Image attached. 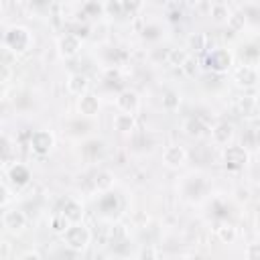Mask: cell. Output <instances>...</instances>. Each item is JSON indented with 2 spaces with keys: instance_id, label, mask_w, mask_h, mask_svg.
I'll return each mask as SVG.
<instances>
[{
  "instance_id": "cell-1",
  "label": "cell",
  "mask_w": 260,
  "mask_h": 260,
  "mask_svg": "<svg viewBox=\"0 0 260 260\" xmlns=\"http://www.w3.org/2000/svg\"><path fill=\"white\" fill-rule=\"evenodd\" d=\"M32 45V35L24 26H10L4 35V47L12 53H24Z\"/></svg>"
},
{
  "instance_id": "cell-2",
  "label": "cell",
  "mask_w": 260,
  "mask_h": 260,
  "mask_svg": "<svg viewBox=\"0 0 260 260\" xmlns=\"http://www.w3.org/2000/svg\"><path fill=\"white\" fill-rule=\"evenodd\" d=\"M89 238H91L89 230H87L85 225H81L79 221L69 223V228L63 232V242H65V246H69V248H73V250L85 248V246L89 244Z\"/></svg>"
},
{
  "instance_id": "cell-3",
  "label": "cell",
  "mask_w": 260,
  "mask_h": 260,
  "mask_svg": "<svg viewBox=\"0 0 260 260\" xmlns=\"http://www.w3.org/2000/svg\"><path fill=\"white\" fill-rule=\"evenodd\" d=\"M205 63H207V67H209L211 71L223 73V71H228V67L232 65V55H230L228 49H213V51L207 55Z\"/></svg>"
},
{
  "instance_id": "cell-4",
  "label": "cell",
  "mask_w": 260,
  "mask_h": 260,
  "mask_svg": "<svg viewBox=\"0 0 260 260\" xmlns=\"http://www.w3.org/2000/svg\"><path fill=\"white\" fill-rule=\"evenodd\" d=\"M53 144H55V138L49 130H35L30 134V148H32V152H37L41 156L47 154L53 148Z\"/></svg>"
},
{
  "instance_id": "cell-5",
  "label": "cell",
  "mask_w": 260,
  "mask_h": 260,
  "mask_svg": "<svg viewBox=\"0 0 260 260\" xmlns=\"http://www.w3.org/2000/svg\"><path fill=\"white\" fill-rule=\"evenodd\" d=\"M223 160L228 169H242L248 162V152L242 146H228L223 150Z\"/></svg>"
},
{
  "instance_id": "cell-6",
  "label": "cell",
  "mask_w": 260,
  "mask_h": 260,
  "mask_svg": "<svg viewBox=\"0 0 260 260\" xmlns=\"http://www.w3.org/2000/svg\"><path fill=\"white\" fill-rule=\"evenodd\" d=\"M2 225L8 232H20L26 225V215L18 209H6L2 213Z\"/></svg>"
},
{
  "instance_id": "cell-7",
  "label": "cell",
  "mask_w": 260,
  "mask_h": 260,
  "mask_svg": "<svg viewBox=\"0 0 260 260\" xmlns=\"http://www.w3.org/2000/svg\"><path fill=\"white\" fill-rule=\"evenodd\" d=\"M187 160V150L179 144H171L162 150V162L167 167H181Z\"/></svg>"
},
{
  "instance_id": "cell-8",
  "label": "cell",
  "mask_w": 260,
  "mask_h": 260,
  "mask_svg": "<svg viewBox=\"0 0 260 260\" xmlns=\"http://www.w3.org/2000/svg\"><path fill=\"white\" fill-rule=\"evenodd\" d=\"M116 108H118L120 112L134 114V112L138 110V95H136L134 91H130V89L120 91L118 98H116Z\"/></svg>"
},
{
  "instance_id": "cell-9",
  "label": "cell",
  "mask_w": 260,
  "mask_h": 260,
  "mask_svg": "<svg viewBox=\"0 0 260 260\" xmlns=\"http://www.w3.org/2000/svg\"><path fill=\"white\" fill-rule=\"evenodd\" d=\"M79 49H81V41H79L77 35L67 32L59 39V51H61L63 57H73V55H77Z\"/></svg>"
},
{
  "instance_id": "cell-10",
  "label": "cell",
  "mask_w": 260,
  "mask_h": 260,
  "mask_svg": "<svg viewBox=\"0 0 260 260\" xmlns=\"http://www.w3.org/2000/svg\"><path fill=\"white\" fill-rule=\"evenodd\" d=\"M8 179H10V183H12L14 187H24V185H28V181H30V171H28V167H24V165H20V162H14V165L8 169Z\"/></svg>"
},
{
  "instance_id": "cell-11",
  "label": "cell",
  "mask_w": 260,
  "mask_h": 260,
  "mask_svg": "<svg viewBox=\"0 0 260 260\" xmlns=\"http://www.w3.org/2000/svg\"><path fill=\"white\" fill-rule=\"evenodd\" d=\"M234 77H236V81H238L240 85H246V87L258 83V71H256L254 67H250V65H242V67H238L236 73H234Z\"/></svg>"
},
{
  "instance_id": "cell-12",
  "label": "cell",
  "mask_w": 260,
  "mask_h": 260,
  "mask_svg": "<svg viewBox=\"0 0 260 260\" xmlns=\"http://www.w3.org/2000/svg\"><path fill=\"white\" fill-rule=\"evenodd\" d=\"M77 108H79V112L83 116H95L98 110H100V102H98V98L93 93H83V95H79Z\"/></svg>"
},
{
  "instance_id": "cell-13",
  "label": "cell",
  "mask_w": 260,
  "mask_h": 260,
  "mask_svg": "<svg viewBox=\"0 0 260 260\" xmlns=\"http://www.w3.org/2000/svg\"><path fill=\"white\" fill-rule=\"evenodd\" d=\"M87 89V77L81 73H71L67 79V91L71 95H83Z\"/></svg>"
},
{
  "instance_id": "cell-14",
  "label": "cell",
  "mask_w": 260,
  "mask_h": 260,
  "mask_svg": "<svg viewBox=\"0 0 260 260\" xmlns=\"http://www.w3.org/2000/svg\"><path fill=\"white\" fill-rule=\"evenodd\" d=\"M234 136V126L228 122H219L217 126H213L211 130V138L215 144H228V140Z\"/></svg>"
},
{
  "instance_id": "cell-15",
  "label": "cell",
  "mask_w": 260,
  "mask_h": 260,
  "mask_svg": "<svg viewBox=\"0 0 260 260\" xmlns=\"http://www.w3.org/2000/svg\"><path fill=\"white\" fill-rule=\"evenodd\" d=\"M71 223L73 221H79L81 219V215H83V207H81V203L77 201V199H65V203H63V211H61Z\"/></svg>"
},
{
  "instance_id": "cell-16",
  "label": "cell",
  "mask_w": 260,
  "mask_h": 260,
  "mask_svg": "<svg viewBox=\"0 0 260 260\" xmlns=\"http://www.w3.org/2000/svg\"><path fill=\"white\" fill-rule=\"evenodd\" d=\"M112 124H114V130H118V132H130L134 128V116L128 112H120L114 116Z\"/></svg>"
},
{
  "instance_id": "cell-17",
  "label": "cell",
  "mask_w": 260,
  "mask_h": 260,
  "mask_svg": "<svg viewBox=\"0 0 260 260\" xmlns=\"http://www.w3.org/2000/svg\"><path fill=\"white\" fill-rule=\"evenodd\" d=\"M185 130H187L189 136H201V134H205V126H203V122L199 118H189L185 122Z\"/></svg>"
},
{
  "instance_id": "cell-18",
  "label": "cell",
  "mask_w": 260,
  "mask_h": 260,
  "mask_svg": "<svg viewBox=\"0 0 260 260\" xmlns=\"http://www.w3.org/2000/svg\"><path fill=\"white\" fill-rule=\"evenodd\" d=\"M112 183H114V177H112L110 171H100V173H98V177H95V187H98L100 191H108V189L112 187Z\"/></svg>"
},
{
  "instance_id": "cell-19",
  "label": "cell",
  "mask_w": 260,
  "mask_h": 260,
  "mask_svg": "<svg viewBox=\"0 0 260 260\" xmlns=\"http://www.w3.org/2000/svg\"><path fill=\"white\" fill-rule=\"evenodd\" d=\"M211 16L215 18V20H228L230 18V10H228V6L225 4H213L211 6Z\"/></svg>"
},
{
  "instance_id": "cell-20",
  "label": "cell",
  "mask_w": 260,
  "mask_h": 260,
  "mask_svg": "<svg viewBox=\"0 0 260 260\" xmlns=\"http://www.w3.org/2000/svg\"><path fill=\"white\" fill-rule=\"evenodd\" d=\"M217 234H219V238H221L223 242H228V244L236 240V228H234V225H230V223H228V225L217 228Z\"/></svg>"
},
{
  "instance_id": "cell-21",
  "label": "cell",
  "mask_w": 260,
  "mask_h": 260,
  "mask_svg": "<svg viewBox=\"0 0 260 260\" xmlns=\"http://www.w3.org/2000/svg\"><path fill=\"white\" fill-rule=\"evenodd\" d=\"M120 4H122V10H124V12L134 14V12H138V10L142 8L144 0H120Z\"/></svg>"
},
{
  "instance_id": "cell-22",
  "label": "cell",
  "mask_w": 260,
  "mask_h": 260,
  "mask_svg": "<svg viewBox=\"0 0 260 260\" xmlns=\"http://www.w3.org/2000/svg\"><path fill=\"white\" fill-rule=\"evenodd\" d=\"M69 223H71V221H69L63 213L55 215V217H53V221H51V225H53V230H55V232H65V230L69 228Z\"/></svg>"
},
{
  "instance_id": "cell-23",
  "label": "cell",
  "mask_w": 260,
  "mask_h": 260,
  "mask_svg": "<svg viewBox=\"0 0 260 260\" xmlns=\"http://www.w3.org/2000/svg\"><path fill=\"white\" fill-rule=\"evenodd\" d=\"M162 106H165L167 110H173V108H177V106H179V95H177L175 91H169V93L162 98Z\"/></svg>"
},
{
  "instance_id": "cell-24",
  "label": "cell",
  "mask_w": 260,
  "mask_h": 260,
  "mask_svg": "<svg viewBox=\"0 0 260 260\" xmlns=\"http://www.w3.org/2000/svg\"><path fill=\"white\" fill-rule=\"evenodd\" d=\"M244 20H246V18H244L242 14H232V16L228 18V24L232 26V30H240V28L244 26Z\"/></svg>"
},
{
  "instance_id": "cell-25",
  "label": "cell",
  "mask_w": 260,
  "mask_h": 260,
  "mask_svg": "<svg viewBox=\"0 0 260 260\" xmlns=\"http://www.w3.org/2000/svg\"><path fill=\"white\" fill-rule=\"evenodd\" d=\"M205 41H207L205 35H197V37L191 39V47H195V51H203L205 49Z\"/></svg>"
},
{
  "instance_id": "cell-26",
  "label": "cell",
  "mask_w": 260,
  "mask_h": 260,
  "mask_svg": "<svg viewBox=\"0 0 260 260\" xmlns=\"http://www.w3.org/2000/svg\"><path fill=\"white\" fill-rule=\"evenodd\" d=\"M246 256L248 258H260V244H250L248 246V250H246Z\"/></svg>"
},
{
  "instance_id": "cell-27",
  "label": "cell",
  "mask_w": 260,
  "mask_h": 260,
  "mask_svg": "<svg viewBox=\"0 0 260 260\" xmlns=\"http://www.w3.org/2000/svg\"><path fill=\"white\" fill-rule=\"evenodd\" d=\"M8 254H10V244H8V242H4V244H2V252H0V258H2V260H6V258H8Z\"/></svg>"
},
{
  "instance_id": "cell-28",
  "label": "cell",
  "mask_w": 260,
  "mask_h": 260,
  "mask_svg": "<svg viewBox=\"0 0 260 260\" xmlns=\"http://www.w3.org/2000/svg\"><path fill=\"white\" fill-rule=\"evenodd\" d=\"M22 258H41V254H37V252H26Z\"/></svg>"
},
{
  "instance_id": "cell-29",
  "label": "cell",
  "mask_w": 260,
  "mask_h": 260,
  "mask_svg": "<svg viewBox=\"0 0 260 260\" xmlns=\"http://www.w3.org/2000/svg\"><path fill=\"white\" fill-rule=\"evenodd\" d=\"M256 140H258V144H260V128H258V132H256Z\"/></svg>"
}]
</instances>
